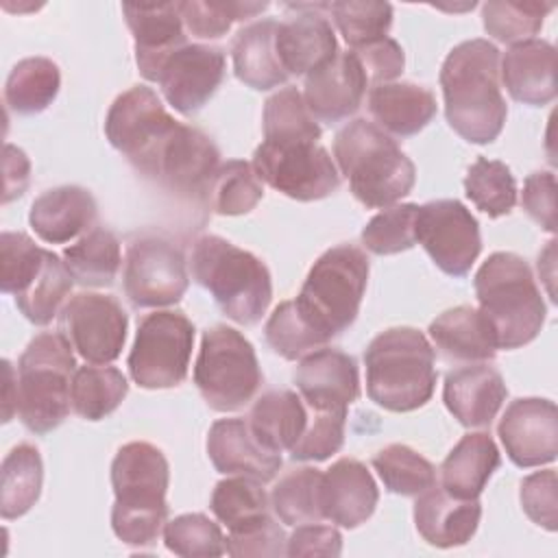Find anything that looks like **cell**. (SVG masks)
Returning a JSON list of instances; mask_svg holds the SVG:
<instances>
[{
  "label": "cell",
  "instance_id": "cell-1",
  "mask_svg": "<svg viewBox=\"0 0 558 558\" xmlns=\"http://www.w3.org/2000/svg\"><path fill=\"white\" fill-rule=\"evenodd\" d=\"M449 126L471 144L499 137L508 107L499 85V50L488 39H466L451 48L440 68Z\"/></svg>",
  "mask_w": 558,
  "mask_h": 558
},
{
  "label": "cell",
  "instance_id": "cell-2",
  "mask_svg": "<svg viewBox=\"0 0 558 558\" xmlns=\"http://www.w3.org/2000/svg\"><path fill=\"white\" fill-rule=\"evenodd\" d=\"M168 484L170 466L159 447L133 440L118 449L111 462V530L124 545L148 547L157 541L168 519Z\"/></svg>",
  "mask_w": 558,
  "mask_h": 558
},
{
  "label": "cell",
  "instance_id": "cell-3",
  "mask_svg": "<svg viewBox=\"0 0 558 558\" xmlns=\"http://www.w3.org/2000/svg\"><path fill=\"white\" fill-rule=\"evenodd\" d=\"M333 159L351 194L368 209H386L408 196L416 181L412 159L375 122L351 120L333 137Z\"/></svg>",
  "mask_w": 558,
  "mask_h": 558
},
{
  "label": "cell",
  "instance_id": "cell-4",
  "mask_svg": "<svg viewBox=\"0 0 558 558\" xmlns=\"http://www.w3.org/2000/svg\"><path fill=\"white\" fill-rule=\"evenodd\" d=\"M366 392L390 412L425 405L436 388V351L414 327H390L377 333L366 351Z\"/></svg>",
  "mask_w": 558,
  "mask_h": 558
},
{
  "label": "cell",
  "instance_id": "cell-5",
  "mask_svg": "<svg viewBox=\"0 0 558 558\" xmlns=\"http://www.w3.org/2000/svg\"><path fill=\"white\" fill-rule=\"evenodd\" d=\"M480 312L488 320L499 349L530 344L543 329L545 301L527 262L510 251H497L473 279Z\"/></svg>",
  "mask_w": 558,
  "mask_h": 558
},
{
  "label": "cell",
  "instance_id": "cell-6",
  "mask_svg": "<svg viewBox=\"0 0 558 558\" xmlns=\"http://www.w3.org/2000/svg\"><path fill=\"white\" fill-rule=\"evenodd\" d=\"M194 281L205 288L227 318L255 325L272 299L266 264L220 235H201L190 259Z\"/></svg>",
  "mask_w": 558,
  "mask_h": 558
},
{
  "label": "cell",
  "instance_id": "cell-7",
  "mask_svg": "<svg viewBox=\"0 0 558 558\" xmlns=\"http://www.w3.org/2000/svg\"><path fill=\"white\" fill-rule=\"evenodd\" d=\"M63 331L35 336L17 362V416L33 434L57 429L70 414L76 360Z\"/></svg>",
  "mask_w": 558,
  "mask_h": 558
},
{
  "label": "cell",
  "instance_id": "cell-8",
  "mask_svg": "<svg viewBox=\"0 0 558 558\" xmlns=\"http://www.w3.org/2000/svg\"><path fill=\"white\" fill-rule=\"evenodd\" d=\"M368 257L353 244L327 248L310 268L299 296V312L327 340L347 331L362 305L368 283Z\"/></svg>",
  "mask_w": 558,
  "mask_h": 558
},
{
  "label": "cell",
  "instance_id": "cell-9",
  "mask_svg": "<svg viewBox=\"0 0 558 558\" xmlns=\"http://www.w3.org/2000/svg\"><path fill=\"white\" fill-rule=\"evenodd\" d=\"M264 381L253 344L233 327L214 325L201 338L194 384L216 412L244 408Z\"/></svg>",
  "mask_w": 558,
  "mask_h": 558
},
{
  "label": "cell",
  "instance_id": "cell-10",
  "mask_svg": "<svg viewBox=\"0 0 558 558\" xmlns=\"http://www.w3.org/2000/svg\"><path fill=\"white\" fill-rule=\"evenodd\" d=\"M194 325L177 310H157L137 323L129 353L131 379L146 390L179 386L190 366Z\"/></svg>",
  "mask_w": 558,
  "mask_h": 558
},
{
  "label": "cell",
  "instance_id": "cell-11",
  "mask_svg": "<svg viewBox=\"0 0 558 558\" xmlns=\"http://www.w3.org/2000/svg\"><path fill=\"white\" fill-rule=\"evenodd\" d=\"M253 168L272 190L301 203L327 198L340 185L336 161L318 142H262L253 153Z\"/></svg>",
  "mask_w": 558,
  "mask_h": 558
},
{
  "label": "cell",
  "instance_id": "cell-12",
  "mask_svg": "<svg viewBox=\"0 0 558 558\" xmlns=\"http://www.w3.org/2000/svg\"><path fill=\"white\" fill-rule=\"evenodd\" d=\"M218 166L220 150L214 140L196 126L177 122L135 170L179 196L201 198Z\"/></svg>",
  "mask_w": 558,
  "mask_h": 558
},
{
  "label": "cell",
  "instance_id": "cell-13",
  "mask_svg": "<svg viewBox=\"0 0 558 558\" xmlns=\"http://www.w3.org/2000/svg\"><path fill=\"white\" fill-rule=\"evenodd\" d=\"M190 277L183 251L163 235L135 238L124 257L122 286L133 307H166L183 299Z\"/></svg>",
  "mask_w": 558,
  "mask_h": 558
},
{
  "label": "cell",
  "instance_id": "cell-14",
  "mask_svg": "<svg viewBox=\"0 0 558 558\" xmlns=\"http://www.w3.org/2000/svg\"><path fill=\"white\" fill-rule=\"evenodd\" d=\"M416 242L451 277H464L482 251L475 216L456 198H438L416 209Z\"/></svg>",
  "mask_w": 558,
  "mask_h": 558
},
{
  "label": "cell",
  "instance_id": "cell-15",
  "mask_svg": "<svg viewBox=\"0 0 558 558\" xmlns=\"http://www.w3.org/2000/svg\"><path fill=\"white\" fill-rule=\"evenodd\" d=\"M129 316L111 294L78 292L61 310V329L74 351L89 364L120 357Z\"/></svg>",
  "mask_w": 558,
  "mask_h": 558
},
{
  "label": "cell",
  "instance_id": "cell-16",
  "mask_svg": "<svg viewBox=\"0 0 558 558\" xmlns=\"http://www.w3.org/2000/svg\"><path fill=\"white\" fill-rule=\"evenodd\" d=\"M177 122L150 87L133 85L111 102L105 118V135L135 168Z\"/></svg>",
  "mask_w": 558,
  "mask_h": 558
},
{
  "label": "cell",
  "instance_id": "cell-17",
  "mask_svg": "<svg viewBox=\"0 0 558 558\" xmlns=\"http://www.w3.org/2000/svg\"><path fill=\"white\" fill-rule=\"evenodd\" d=\"M222 78L225 52L220 48L185 44L163 61L157 85L174 111L192 116L209 102Z\"/></svg>",
  "mask_w": 558,
  "mask_h": 558
},
{
  "label": "cell",
  "instance_id": "cell-18",
  "mask_svg": "<svg viewBox=\"0 0 558 558\" xmlns=\"http://www.w3.org/2000/svg\"><path fill=\"white\" fill-rule=\"evenodd\" d=\"M497 434L508 458L517 466L530 469L554 462L558 453L556 403L541 397L510 401L499 418Z\"/></svg>",
  "mask_w": 558,
  "mask_h": 558
},
{
  "label": "cell",
  "instance_id": "cell-19",
  "mask_svg": "<svg viewBox=\"0 0 558 558\" xmlns=\"http://www.w3.org/2000/svg\"><path fill=\"white\" fill-rule=\"evenodd\" d=\"M366 74L351 52H340L305 76L303 100L320 122L336 124L353 116L366 94Z\"/></svg>",
  "mask_w": 558,
  "mask_h": 558
},
{
  "label": "cell",
  "instance_id": "cell-20",
  "mask_svg": "<svg viewBox=\"0 0 558 558\" xmlns=\"http://www.w3.org/2000/svg\"><path fill=\"white\" fill-rule=\"evenodd\" d=\"M294 384L307 408L347 410L360 397L357 362L338 349H316L301 357Z\"/></svg>",
  "mask_w": 558,
  "mask_h": 558
},
{
  "label": "cell",
  "instance_id": "cell-21",
  "mask_svg": "<svg viewBox=\"0 0 558 558\" xmlns=\"http://www.w3.org/2000/svg\"><path fill=\"white\" fill-rule=\"evenodd\" d=\"M126 26L135 41V63L146 81H155L163 61L187 44L179 2L122 4Z\"/></svg>",
  "mask_w": 558,
  "mask_h": 558
},
{
  "label": "cell",
  "instance_id": "cell-22",
  "mask_svg": "<svg viewBox=\"0 0 558 558\" xmlns=\"http://www.w3.org/2000/svg\"><path fill=\"white\" fill-rule=\"evenodd\" d=\"M207 456L218 473L270 482L281 469V453L264 447L246 418H218L207 434Z\"/></svg>",
  "mask_w": 558,
  "mask_h": 558
},
{
  "label": "cell",
  "instance_id": "cell-23",
  "mask_svg": "<svg viewBox=\"0 0 558 558\" xmlns=\"http://www.w3.org/2000/svg\"><path fill=\"white\" fill-rule=\"evenodd\" d=\"M508 397L501 373L484 362L458 366L447 373L442 401L464 427H488Z\"/></svg>",
  "mask_w": 558,
  "mask_h": 558
},
{
  "label": "cell",
  "instance_id": "cell-24",
  "mask_svg": "<svg viewBox=\"0 0 558 558\" xmlns=\"http://www.w3.org/2000/svg\"><path fill=\"white\" fill-rule=\"evenodd\" d=\"M379 501L377 484L355 458H340L323 473L320 508L323 517L340 527H357L371 519Z\"/></svg>",
  "mask_w": 558,
  "mask_h": 558
},
{
  "label": "cell",
  "instance_id": "cell-25",
  "mask_svg": "<svg viewBox=\"0 0 558 558\" xmlns=\"http://www.w3.org/2000/svg\"><path fill=\"white\" fill-rule=\"evenodd\" d=\"M275 48L288 76H307L338 54L333 28L318 7H296L294 15L279 22Z\"/></svg>",
  "mask_w": 558,
  "mask_h": 558
},
{
  "label": "cell",
  "instance_id": "cell-26",
  "mask_svg": "<svg viewBox=\"0 0 558 558\" xmlns=\"http://www.w3.org/2000/svg\"><path fill=\"white\" fill-rule=\"evenodd\" d=\"M499 78L517 102L549 105L556 98V48L536 37L512 44L499 59Z\"/></svg>",
  "mask_w": 558,
  "mask_h": 558
},
{
  "label": "cell",
  "instance_id": "cell-27",
  "mask_svg": "<svg viewBox=\"0 0 558 558\" xmlns=\"http://www.w3.org/2000/svg\"><path fill=\"white\" fill-rule=\"evenodd\" d=\"M98 216L96 201L81 185H59L41 192L28 211V225L41 242L65 244L87 233Z\"/></svg>",
  "mask_w": 558,
  "mask_h": 558
},
{
  "label": "cell",
  "instance_id": "cell-28",
  "mask_svg": "<svg viewBox=\"0 0 558 558\" xmlns=\"http://www.w3.org/2000/svg\"><path fill=\"white\" fill-rule=\"evenodd\" d=\"M482 504L477 499H460L436 484L414 501V525L425 543L449 549L471 541L480 525Z\"/></svg>",
  "mask_w": 558,
  "mask_h": 558
},
{
  "label": "cell",
  "instance_id": "cell-29",
  "mask_svg": "<svg viewBox=\"0 0 558 558\" xmlns=\"http://www.w3.org/2000/svg\"><path fill=\"white\" fill-rule=\"evenodd\" d=\"M436 351L449 362H488L497 355L495 333L477 307L458 305L429 323Z\"/></svg>",
  "mask_w": 558,
  "mask_h": 558
},
{
  "label": "cell",
  "instance_id": "cell-30",
  "mask_svg": "<svg viewBox=\"0 0 558 558\" xmlns=\"http://www.w3.org/2000/svg\"><path fill=\"white\" fill-rule=\"evenodd\" d=\"M368 113L384 133L410 137L432 122L436 98L416 83H381L368 92Z\"/></svg>",
  "mask_w": 558,
  "mask_h": 558
},
{
  "label": "cell",
  "instance_id": "cell-31",
  "mask_svg": "<svg viewBox=\"0 0 558 558\" xmlns=\"http://www.w3.org/2000/svg\"><path fill=\"white\" fill-rule=\"evenodd\" d=\"M277 28L275 20H257L240 28L231 41L233 72L251 89L266 92L288 81L275 48Z\"/></svg>",
  "mask_w": 558,
  "mask_h": 558
},
{
  "label": "cell",
  "instance_id": "cell-32",
  "mask_svg": "<svg viewBox=\"0 0 558 558\" xmlns=\"http://www.w3.org/2000/svg\"><path fill=\"white\" fill-rule=\"evenodd\" d=\"M501 464L499 449L486 432L464 434L440 464L442 488L460 499H477Z\"/></svg>",
  "mask_w": 558,
  "mask_h": 558
},
{
  "label": "cell",
  "instance_id": "cell-33",
  "mask_svg": "<svg viewBox=\"0 0 558 558\" xmlns=\"http://www.w3.org/2000/svg\"><path fill=\"white\" fill-rule=\"evenodd\" d=\"M246 421L264 447L281 453L301 438L307 425V405L292 390H268L255 399Z\"/></svg>",
  "mask_w": 558,
  "mask_h": 558
},
{
  "label": "cell",
  "instance_id": "cell-34",
  "mask_svg": "<svg viewBox=\"0 0 558 558\" xmlns=\"http://www.w3.org/2000/svg\"><path fill=\"white\" fill-rule=\"evenodd\" d=\"M44 484V462L31 442L13 447L0 469V512L11 521L26 514L39 499Z\"/></svg>",
  "mask_w": 558,
  "mask_h": 558
},
{
  "label": "cell",
  "instance_id": "cell-35",
  "mask_svg": "<svg viewBox=\"0 0 558 558\" xmlns=\"http://www.w3.org/2000/svg\"><path fill=\"white\" fill-rule=\"evenodd\" d=\"M61 87L59 65L48 57H26L17 61L4 83V102L20 116L46 111Z\"/></svg>",
  "mask_w": 558,
  "mask_h": 558
},
{
  "label": "cell",
  "instance_id": "cell-36",
  "mask_svg": "<svg viewBox=\"0 0 558 558\" xmlns=\"http://www.w3.org/2000/svg\"><path fill=\"white\" fill-rule=\"evenodd\" d=\"M72 279L87 288L111 286L122 266L118 238L105 227H92L63 251Z\"/></svg>",
  "mask_w": 558,
  "mask_h": 558
},
{
  "label": "cell",
  "instance_id": "cell-37",
  "mask_svg": "<svg viewBox=\"0 0 558 558\" xmlns=\"http://www.w3.org/2000/svg\"><path fill=\"white\" fill-rule=\"evenodd\" d=\"M129 392L124 373L107 364H85L72 377V410L85 421H100L118 410Z\"/></svg>",
  "mask_w": 558,
  "mask_h": 558
},
{
  "label": "cell",
  "instance_id": "cell-38",
  "mask_svg": "<svg viewBox=\"0 0 558 558\" xmlns=\"http://www.w3.org/2000/svg\"><path fill=\"white\" fill-rule=\"evenodd\" d=\"M323 471L301 466L288 471L270 493V506L277 519L286 525H303L323 521L320 508Z\"/></svg>",
  "mask_w": 558,
  "mask_h": 558
},
{
  "label": "cell",
  "instance_id": "cell-39",
  "mask_svg": "<svg viewBox=\"0 0 558 558\" xmlns=\"http://www.w3.org/2000/svg\"><path fill=\"white\" fill-rule=\"evenodd\" d=\"M209 207L220 216H242L255 209L264 196L262 179L253 163L229 159L216 168L205 192Z\"/></svg>",
  "mask_w": 558,
  "mask_h": 558
},
{
  "label": "cell",
  "instance_id": "cell-40",
  "mask_svg": "<svg viewBox=\"0 0 558 558\" xmlns=\"http://www.w3.org/2000/svg\"><path fill=\"white\" fill-rule=\"evenodd\" d=\"M264 142H318V120L307 109L303 94L296 87H283L264 102Z\"/></svg>",
  "mask_w": 558,
  "mask_h": 558
},
{
  "label": "cell",
  "instance_id": "cell-41",
  "mask_svg": "<svg viewBox=\"0 0 558 558\" xmlns=\"http://www.w3.org/2000/svg\"><path fill=\"white\" fill-rule=\"evenodd\" d=\"M384 488L401 497H416L436 484V466L408 445L392 442L373 456Z\"/></svg>",
  "mask_w": 558,
  "mask_h": 558
},
{
  "label": "cell",
  "instance_id": "cell-42",
  "mask_svg": "<svg viewBox=\"0 0 558 558\" xmlns=\"http://www.w3.org/2000/svg\"><path fill=\"white\" fill-rule=\"evenodd\" d=\"M211 512L227 530H240L270 514V497L262 488L259 480L246 475H233L220 480L211 493Z\"/></svg>",
  "mask_w": 558,
  "mask_h": 558
},
{
  "label": "cell",
  "instance_id": "cell-43",
  "mask_svg": "<svg viewBox=\"0 0 558 558\" xmlns=\"http://www.w3.org/2000/svg\"><path fill=\"white\" fill-rule=\"evenodd\" d=\"M464 192L488 218L506 216L517 205V181L510 168L497 159H475L466 170Z\"/></svg>",
  "mask_w": 558,
  "mask_h": 558
},
{
  "label": "cell",
  "instance_id": "cell-44",
  "mask_svg": "<svg viewBox=\"0 0 558 558\" xmlns=\"http://www.w3.org/2000/svg\"><path fill=\"white\" fill-rule=\"evenodd\" d=\"M72 281L74 279L65 262L48 251L44 268L33 279V283L15 296V305L33 325H48L59 314L63 299L70 294Z\"/></svg>",
  "mask_w": 558,
  "mask_h": 558
},
{
  "label": "cell",
  "instance_id": "cell-45",
  "mask_svg": "<svg viewBox=\"0 0 558 558\" xmlns=\"http://www.w3.org/2000/svg\"><path fill=\"white\" fill-rule=\"evenodd\" d=\"M551 9V2L488 0L482 4V24L490 37L512 46L534 39V35L543 28L545 15Z\"/></svg>",
  "mask_w": 558,
  "mask_h": 558
},
{
  "label": "cell",
  "instance_id": "cell-46",
  "mask_svg": "<svg viewBox=\"0 0 558 558\" xmlns=\"http://www.w3.org/2000/svg\"><path fill=\"white\" fill-rule=\"evenodd\" d=\"M264 336L268 347L283 360H301L307 353L323 349L329 340L314 329L299 312L294 299L279 303L266 320Z\"/></svg>",
  "mask_w": 558,
  "mask_h": 558
},
{
  "label": "cell",
  "instance_id": "cell-47",
  "mask_svg": "<svg viewBox=\"0 0 558 558\" xmlns=\"http://www.w3.org/2000/svg\"><path fill=\"white\" fill-rule=\"evenodd\" d=\"M325 9L331 13L333 24L353 50L388 37L392 26V4L388 2L342 0L329 2Z\"/></svg>",
  "mask_w": 558,
  "mask_h": 558
},
{
  "label": "cell",
  "instance_id": "cell-48",
  "mask_svg": "<svg viewBox=\"0 0 558 558\" xmlns=\"http://www.w3.org/2000/svg\"><path fill=\"white\" fill-rule=\"evenodd\" d=\"M183 26L190 35L198 39H218L222 37L233 22L255 17L268 9V2H238V0H190L179 2Z\"/></svg>",
  "mask_w": 558,
  "mask_h": 558
},
{
  "label": "cell",
  "instance_id": "cell-49",
  "mask_svg": "<svg viewBox=\"0 0 558 558\" xmlns=\"http://www.w3.org/2000/svg\"><path fill=\"white\" fill-rule=\"evenodd\" d=\"M48 248H41L22 231H2L0 235V290L22 294L44 268Z\"/></svg>",
  "mask_w": 558,
  "mask_h": 558
},
{
  "label": "cell",
  "instance_id": "cell-50",
  "mask_svg": "<svg viewBox=\"0 0 558 558\" xmlns=\"http://www.w3.org/2000/svg\"><path fill=\"white\" fill-rule=\"evenodd\" d=\"M166 547L183 558H216L225 554V536L216 521L203 512L179 514L163 525Z\"/></svg>",
  "mask_w": 558,
  "mask_h": 558
},
{
  "label": "cell",
  "instance_id": "cell-51",
  "mask_svg": "<svg viewBox=\"0 0 558 558\" xmlns=\"http://www.w3.org/2000/svg\"><path fill=\"white\" fill-rule=\"evenodd\" d=\"M416 209L418 205L403 203L375 214L360 233L364 248L375 255H395L412 248L416 244Z\"/></svg>",
  "mask_w": 558,
  "mask_h": 558
},
{
  "label": "cell",
  "instance_id": "cell-52",
  "mask_svg": "<svg viewBox=\"0 0 558 558\" xmlns=\"http://www.w3.org/2000/svg\"><path fill=\"white\" fill-rule=\"evenodd\" d=\"M347 410H314L307 408V425L301 438L292 445V460L323 462L338 453L344 442Z\"/></svg>",
  "mask_w": 558,
  "mask_h": 558
},
{
  "label": "cell",
  "instance_id": "cell-53",
  "mask_svg": "<svg viewBox=\"0 0 558 558\" xmlns=\"http://www.w3.org/2000/svg\"><path fill=\"white\" fill-rule=\"evenodd\" d=\"M521 508L527 514V519L549 532H556L558 527V482L556 471L545 469L536 471L521 482L519 490Z\"/></svg>",
  "mask_w": 558,
  "mask_h": 558
},
{
  "label": "cell",
  "instance_id": "cell-54",
  "mask_svg": "<svg viewBox=\"0 0 558 558\" xmlns=\"http://www.w3.org/2000/svg\"><path fill=\"white\" fill-rule=\"evenodd\" d=\"M286 534L279 523L268 514L240 530H231L225 538V551L233 558L240 556H283Z\"/></svg>",
  "mask_w": 558,
  "mask_h": 558
},
{
  "label": "cell",
  "instance_id": "cell-55",
  "mask_svg": "<svg viewBox=\"0 0 558 558\" xmlns=\"http://www.w3.org/2000/svg\"><path fill=\"white\" fill-rule=\"evenodd\" d=\"M353 54L357 57L366 81L373 83V87L381 83H392L405 65L403 48L392 37H384L379 41L362 46L353 50Z\"/></svg>",
  "mask_w": 558,
  "mask_h": 558
},
{
  "label": "cell",
  "instance_id": "cell-56",
  "mask_svg": "<svg viewBox=\"0 0 558 558\" xmlns=\"http://www.w3.org/2000/svg\"><path fill=\"white\" fill-rule=\"evenodd\" d=\"M521 205L527 216L547 233L556 231V177L554 172H532L523 183Z\"/></svg>",
  "mask_w": 558,
  "mask_h": 558
},
{
  "label": "cell",
  "instance_id": "cell-57",
  "mask_svg": "<svg viewBox=\"0 0 558 558\" xmlns=\"http://www.w3.org/2000/svg\"><path fill=\"white\" fill-rule=\"evenodd\" d=\"M342 534L333 525L303 523L290 534L286 543L288 556H340Z\"/></svg>",
  "mask_w": 558,
  "mask_h": 558
},
{
  "label": "cell",
  "instance_id": "cell-58",
  "mask_svg": "<svg viewBox=\"0 0 558 558\" xmlns=\"http://www.w3.org/2000/svg\"><path fill=\"white\" fill-rule=\"evenodd\" d=\"M2 166H4V194H2V203H9L13 198H20L31 181V161L26 157V153L13 144L4 146V157H2Z\"/></svg>",
  "mask_w": 558,
  "mask_h": 558
},
{
  "label": "cell",
  "instance_id": "cell-59",
  "mask_svg": "<svg viewBox=\"0 0 558 558\" xmlns=\"http://www.w3.org/2000/svg\"><path fill=\"white\" fill-rule=\"evenodd\" d=\"M4 388H2V421L9 423L17 414V371H13L9 360H2Z\"/></svg>",
  "mask_w": 558,
  "mask_h": 558
}]
</instances>
